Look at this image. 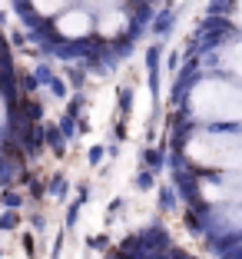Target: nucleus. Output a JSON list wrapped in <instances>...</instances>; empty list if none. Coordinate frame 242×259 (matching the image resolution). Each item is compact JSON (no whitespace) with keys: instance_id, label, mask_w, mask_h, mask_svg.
<instances>
[{"instance_id":"6","label":"nucleus","mask_w":242,"mask_h":259,"mask_svg":"<svg viewBox=\"0 0 242 259\" xmlns=\"http://www.w3.org/2000/svg\"><path fill=\"white\" fill-rule=\"evenodd\" d=\"M229 20H232V27H239L242 30V0H235L232 10H229Z\"/></svg>"},{"instance_id":"5","label":"nucleus","mask_w":242,"mask_h":259,"mask_svg":"<svg viewBox=\"0 0 242 259\" xmlns=\"http://www.w3.org/2000/svg\"><path fill=\"white\" fill-rule=\"evenodd\" d=\"M70 0H33V7L40 10V14H57V10H63Z\"/></svg>"},{"instance_id":"4","label":"nucleus","mask_w":242,"mask_h":259,"mask_svg":"<svg viewBox=\"0 0 242 259\" xmlns=\"http://www.w3.org/2000/svg\"><path fill=\"white\" fill-rule=\"evenodd\" d=\"M123 27H126V14H123V10H106L103 20H100V33H103V37H116Z\"/></svg>"},{"instance_id":"1","label":"nucleus","mask_w":242,"mask_h":259,"mask_svg":"<svg viewBox=\"0 0 242 259\" xmlns=\"http://www.w3.org/2000/svg\"><path fill=\"white\" fill-rule=\"evenodd\" d=\"M189 113L203 123H242V87L235 80H199L189 93Z\"/></svg>"},{"instance_id":"10","label":"nucleus","mask_w":242,"mask_h":259,"mask_svg":"<svg viewBox=\"0 0 242 259\" xmlns=\"http://www.w3.org/2000/svg\"><path fill=\"white\" fill-rule=\"evenodd\" d=\"M90 4H96V7H110V4H116V0H90Z\"/></svg>"},{"instance_id":"7","label":"nucleus","mask_w":242,"mask_h":259,"mask_svg":"<svg viewBox=\"0 0 242 259\" xmlns=\"http://www.w3.org/2000/svg\"><path fill=\"white\" fill-rule=\"evenodd\" d=\"M173 23H176V17H173V14H159V23H156V30H159V33H166L169 27H173Z\"/></svg>"},{"instance_id":"8","label":"nucleus","mask_w":242,"mask_h":259,"mask_svg":"<svg viewBox=\"0 0 242 259\" xmlns=\"http://www.w3.org/2000/svg\"><path fill=\"white\" fill-rule=\"evenodd\" d=\"M159 199H163V203H159L163 209H169V206H176V196H173L169 190H163V193H159Z\"/></svg>"},{"instance_id":"9","label":"nucleus","mask_w":242,"mask_h":259,"mask_svg":"<svg viewBox=\"0 0 242 259\" xmlns=\"http://www.w3.org/2000/svg\"><path fill=\"white\" fill-rule=\"evenodd\" d=\"M136 186H139V190H150V186H153V176H150V173H143V176L136 180Z\"/></svg>"},{"instance_id":"11","label":"nucleus","mask_w":242,"mask_h":259,"mask_svg":"<svg viewBox=\"0 0 242 259\" xmlns=\"http://www.w3.org/2000/svg\"><path fill=\"white\" fill-rule=\"evenodd\" d=\"M0 123H4V100H0Z\"/></svg>"},{"instance_id":"3","label":"nucleus","mask_w":242,"mask_h":259,"mask_svg":"<svg viewBox=\"0 0 242 259\" xmlns=\"http://www.w3.org/2000/svg\"><path fill=\"white\" fill-rule=\"evenodd\" d=\"M219 67L226 70L232 80H239V83H242V40L226 44V47L219 50Z\"/></svg>"},{"instance_id":"2","label":"nucleus","mask_w":242,"mask_h":259,"mask_svg":"<svg viewBox=\"0 0 242 259\" xmlns=\"http://www.w3.org/2000/svg\"><path fill=\"white\" fill-rule=\"evenodd\" d=\"M57 30L63 33V37H86V33L93 30V20L86 10H67L63 17H57Z\"/></svg>"}]
</instances>
